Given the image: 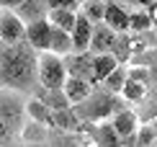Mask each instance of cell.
<instances>
[{
	"mask_svg": "<svg viewBox=\"0 0 157 147\" xmlns=\"http://www.w3.org/2000/svg\"><path fill=\"white\" fill-rule=\"evenodd\" d=\"M26 39V23L16 16V10L0 8V42H21Z\"/></svg>",
	"mask_w": 157,
	"mask_h": 147,
	"instance_id": "obj_6",
	"label": "cell"
},
{
	"mask_svg": "<svg viewBox=\"0 0 157 147\" xmlns=\"http://www.w3.org/2000/svg\"><path fill=\"white\" fill-rule=\"evenodd\" d=\"M129 101L121 96V93H111L101 85H95L93 93H90L85 101L75 103V111L82 121H103V119H111L119 109H124Z\"/></svg>",
	"mask_w": 157,
	"mask_h": 147,
	"instance_id": "obj_3",
	"label": "cell"
},
{
	"mask_svg": "<svg viewBox=\"0 0 157 147\" xmlns=\"http://www.w3.org/2000/svg\"><path fill=\"white\" fill-rule=\"evenodd\" d=\"M136 145L147 147V145H157V126L152 121H142L136 129Z\"/></svg>",
	"mask_w": 157,
	"mask_h": 147,
	"instance_id": "obj_27",
	"label": "cell"
},
{
	"mask_svg": "<svg viewBox=\"0 0 157 147\" xmlns=\"http://www.w3.org/2000/svg\"><path fill=\"white\" fill-rule=\"evenodd\" d=\"M119 36V31H113L106 21L93 23V39H90V52L93 54H101V52H111L113 49V42Z\"/></svg>",
	"mask_w": 157,
	"mask_h": 147,
	"instance_id": "obj_9",
	"label": "cell"
},
{
	"mask_svg": "<svg viewBox=\"0 0 157 147\" xmlns=\"http://www.w3.org/2000/svg\"><path fill=\"white\" fill-rule=\"evenodd\" d=\"M113 57L119 59L121 65H126L129 59H132V54H134V36L129 34V31H121L119 36H116V42H113Z\"/></svg>",
	"mask_w": 157,
	"mask_h": 147,
	"instance_id": "obj_21",
	"label": "cell"
},
{
	"mask_svg": "<svg viewBox=\"0 0 157 147\" xmlns=\"http://www.w3.org/2000/svg\"><path fill=\"white\" fill-rule=\"evenodd\" d=\"M36 96L41 98V101L47 103L52 111H59V109H67V106H72V101L67 98L64 88H39Z\"/></svg>",
	"mask_w": 157,
	"mask_h": 147,
	"instance_id": "obj_17",
	"label": "cell"
},
{
	"mask_svg": "<svg viewBox=\"0 0 157 147\" xmlns=\"http://www.w3.org/2000/svg\"><path fill=\"white\" fill-rule=\"evenodd\" d=\"M49 23L52 26H59L64 31H72L75 21H77V10L75 8H49Z\"/></svg>",
	"mask_w": 157,
	"mask_h": 147,
	"instance_id": "obj_20",
	"label": "cell"
},
{
	"mask_svg": "<svg viewBox=\"0 0 157 147\" xmlns=\"http://www.w3.org/2000/svg\"><path fill=\"white\" fill-rule=\"evenodd\" d=\"M149 70H152V88H155V85H157V59H155V65Z\"/></svg>",
	"mask_w": 157,
	"mask_h": 147,
	"instance_id": "obj_32",
	"label": "cell"
},
{
	"mask_svg": "<svg viewBox=\"0 0 157 147\" xmlns=\"http://www.w3.org/2000/svg\"><path fill=\"white\" fill-rule=\"evenodd\" d=\"M80 124H82V119L77 116L75 106H67V109L54 111V126H59V129H64V132H77V129H80Z\"/></svg>",
	"mask_w": 157,
	"mask_h": 147,
	"instance_id": "obj_22",
	"label": "cell"
},
{
	"mask_svg": "<svg viewBox=\"0 0 157 147\" xmlns=\"http://www.w3.org/2000/svg\"><path fill=\"white\" fill-rule=\"evenodd\" d=\"M26 93L13 88H0V145L21 139L26 121Z\"/></svg>",
	"mask_w": 157,
	"mask_h": 147,
	"instance_id": "obj_2",
	"label": "cell"
},
{
	"mask_svg": "<svg viewBox=\"0 0 157 147\" xmlns=\"http://www.w3.org/2000/svg\"><path fill=\"white\" fill-rule=\"evenodd\" d=\"M49 129L52 126L47 124H39V121H23V129H21V139L23 142H34V145H47L49 142Z\"/></svg>",
	"mask_w": 157,
	"mask_h": 147,
	"instance_id": "obj_16",
	"label": "cell"
},
{
	"mask_svg": "<svg viewBox=\"0 0 157 147\" xmlns=\"http://www.w3.org/2000/svg\"><path fill=\"white\" fill-rule=\"evenodd\" d=\"M67 80L64 57L57 52H39V85L41 88H62Z\"/></svg>",
	"mask_w": 157,
	"mask_h": 147,
	"instance_id": "obj_4",
	"label": "cell"
},
{
	"mask_svg": "<svg viewBox=\"0 0 157 147\" xmlns=\"http://www.w3.org/2000/svg\"><path fill=\"white\" fill-rule=\"evenodd\" d=\"M101 3H111V0H101Z\"/></svg>",
	"mask_w": 157,
	"mask_h": 147,
	"instance_id": "obj_33",
	"label": "cell"
},
{
	"mask_svg": "<svg viewBox=\"0 0 157 147\" xmlns=\"http://www.w3.org/2000/svg\"><path fill=\"white\" fill-rule=\"evenodd\" d=\"M49 36H52V23L49 18H39V21L26 23V39L29 44L39 52H47L49 49Z\"/></svg>",
	"mask_w": 157,
	"mask_h": 147,
	"instance_id": "obj_8",
	"label": "cell"
},
{
	"mask_svg": "<svg viewBox=\"0 0 157 147\" xmlns=\"http://www.w3.org/2000/svg\"><path fill=\"white\" fill-rule=\"evenodd\" d=\"M113 31H132V21H129V10H124L119 3H106V18H103Z\"/></svg>",
	"mask_w": 157,
	"mask_h": 147,
	"instance_id": "obj_15",
	"label": "cell"
},
{
	"mask_svg": "<svg viewBox=\"0 0 157 147\" xmlns=\"http://www.w3.org/2000/svg\"><path fill=\"white\" fill-rule=\"evenodd\" d=\"M26 116L34 119V121H39V124L54 126V111H52L39 96H29L26 98Z\"/></svg>",
	"mask_w": 157,
	"mask_h": 147,
	"instance_id": "obj_13",
	"label": "cell"
},
{
	"mask_svg": "<svg viewBox=\"0 0 157 147\" xmlns=\"http://www.w3.org/2000/svg\"><path fill=\"white\" fill-rule=\"evenodd\" d=\"M126 77H129V67H126V65H116V70H111L108 75L101 80V88H106L111 93H121Z\"/></svg>",
	"mask_w": 157,
	"mask_h": 147,
	"instance_id": "obj_23",
	"label": "cell"
},
{
	"mask_svg": "<svg viewBox=\"0 0 157 147\" xmlns=\"http://www.w3.org/2000/svg\"><path fill=\"white\" fill-rule=\"evenodd\" d=\"M23 0H0V8H8V10H16Z\"/></svg>",
	"mask_w": 157,
	"mask_h": 147,
	"instance_id": "obj_29",
	"label": "cell"
},
{
	"mask_svg": "<svg viewBox=\"0 0 157 147\" xmlns=\"http://www.w3.org/2000/svg\"><path fill=\"white\" fill-rule=\"evenodd\" d=\"M116 65H121V62L113 57V52L93 54V72H90V83H93V85H101V80L106 77L111 70H116Z\"/></svg>",
	"mask_w": 157,
	"mask_h": 147,
	"instance_id": "obj_14",
	"label": "cell"
},
{
	"mask_svg": "<svg viewBox=\"0 0 157 147\" xmlns=\"http://www.w3.org/2000/svg\"><path fill=\"white\" fill-rule=\"evenodd\" d=\"M64 93H67V98L72 101V106L75 103H80V101H85V98L93 93V88L95 85L90 83V80H85V77H77V75H67V80H64Z\"/></svg>",
	"mask_w": 157,
	"mask_h": 147,
	"instance_id": "obj_11",
	"label": "cell"
},
{
	"mask_svg": "<svg viewBox=\"0 0 157 147\" xmlns=\"http://www.w3.org/2000/svg\"><path fill=\"white\" fill-rule=\"evenodd\" d=\"M149 16H152V29H155V34H157V0L149 5Z\"/></svg>",
	"mask_w": 157,
	"mask_h": 147,
	"instance_id": "obj_30",
	"label": "cell"
},
{
	"mask_svg": "<svg viewBox=\"0 0 157 147\" xmlns=\"http://www.w3.org/2000/svg\"><path fill=\"white\" fill-rule=\"evenodd\" d=\"M129 21H132V31H149V29H152L149 8H134V10H129Z\"/></svg>",
	"mask_w": 157,
	"mask_h": 147,
	"instance_id": "obj_25",
	"label": "cell"
},
{
	"mask_svg": "<svg viewBox=\"0 0 157 147\" xmlns=\"http://www.w3.org/2000/svg\"><path fill=\"white\" fill-rule=\"evenodd\" d=\"M93 145H101V147L121 145V137H119V132L113 129V124L103 119V124H95V137H93Z\"/></svg>",
	"mask_w": 157,
	"mask_h": 147,
	"instance_id": "obj_24",
	"label": "cell"
},
{
	"mask_svg": "<svg viewBox=\"0 0 157 147\" xmlns=\"http://www.w3.org/2000/svg\"><path fill=\"white\" fill-rule=\"evenodd\" d=\"M72 34V52H85L90 49V39H93V21L82 13H77L75 29L70 31Z\"/></svg>",
	"mask_w": 157,
	"mask_h": 147,
	"instance_id": "obj_10",
	"label": "cell"
},
{
	"mask_svg": "<svg viewBox=\"0 0 157 147\" xmlns=\"http://www.w3.org/2000/svg\"><path fill=\"white\" fill-rule=\"evenodd\" d=\"M64 67H67V75H77L90 80V72H93V52H70L64 54Z\"/></svg>",
	"mask_w": 157,
	"mask_h": 147,
	"instance_id": "obj_7",
	"label": "cell"
},
{
	"mask_svg": "<svg viewBox=\"0 0 157 147\" xmlns=\"http://www.w3.org/2000/svg\"><path fill=\"white\" fill-rule=\"evenodd\" d=\"M49 52H57V54H70L72 52V34L70 31L59 29V26H52V36H49Z\"/></svg>",
	"mask_w": 157,
	"mask_h": 147,
	"instance_id": "obj_18",
	"label": "cell"
},
{
	"mask_svg": "<svg viewBox=\"0 0 157 147\" xmlns=\"http://www.w3.org/2000/svg\"><path fill=\"white\" fill-rule=\"evenodd\" d=\"M49 8H80L77 0H49Z\"/></svg>",
	"mask_w": 157,
	"mask_h": 147,
	"instance_id": "obj_28",
	"label": "cell"
},
{
	"mask_svg": "<svg viewBox=\"0 0 157 147\" xmlns=\"http://www.w3.org/2000/svg\"><path fill=\"white\" fill-rule=\"evenodd\" d=\"M0 88H13L26 96L39 93V49L21 42H0Z\"/></svg>",
	"mask_w": 157,
	"mask_h": 147,
	"instance_id": "obj_1",
	"label": "cell"
},
{
	"mask_svg": "<svg viewBox=\"0 0 157 147\" xmlns=\"http://www.w3.org/2000/svg\"><path fill=\"white\" fill-rule=\"evenodd\" d=\"M149 90H152V85L142 83V80H134V77H126V83H124V90H121V96L126 98L129 103H136V106H139V103L147 98V93H149Z\"/></svg>",
	"mask_w": 157,
	"mask_h": 147,
	"instance_id": "obj_19",
	"label": "cell"
},
{
	"mask_svg": "<svg viewBox=\"0 0 157 147\" xmlns=\"http://www.w3.org/2000/svg\"><path fill=\"white\" fill-rule=\"evenodd\" d=\"M16 16L21 18L23 23L47 18L49 16V0H23V3L16 8Z\"/></svg>",
	"mask_w": 157,
	"mask_h": 147,
	"instance_id": "obj_12",
	"label": "cell"
},
{
	"mask_svg": "<svg viewBox=\"0 0 157 147\" xmlns=\"http://www.w3.org/2000/svg\"><path fill=\"white\" fill-rule=\"evenodd\" d=\"M80 13L88 16L93 23H101L103 18H106V3H101V0H85L80 5Z\"/></svg>",
	"mask_w": 157,
	"mask_h": 147,
	"instance_id": "obj_26",
	"label": "cell"
},
{
	"mask_svg": "<svg viewBox=\"0 0 157 147\" xmlns=\"http://www.w3.org/2000/svg\"><path fill=\"white\" fill-rule=\"evenodd\" d=\"M129 3H132L134 8H149V5H152L155 0H129Z\"/></svg>",
	"mask_w": 157,
	"mask_h": 147,
	"instance_id": "obj_31",
	"label": "cell"
},
{
	"mask_svg": "<svg viewBox=\"0 0 157 147\" xmlns=\"http://www.w3.org/2000/svg\"><path fill=\"white\" fill-rule=\"evenodd\" d=\"M77 3H80V5H82V3H85V0H77Z\"/></svg>",
	"mask_w": 157,
	"mask_h": 147,
	"instance_id": "obj_34",
	"label": "cell"
},
{
	"mask_svg": "<svg viewBox=\"0 0 157 147\" xmlns=\"http://www.w3.org/2000/svg\"><path fill=\"white\" fill-rule=\"evenodd\" d=\"M111 124H113V129L119 132L121 137V145H136V129H139V113L134 109H129V106H124L119 109L111 116Z\"/></svg>",
	"mask_w": 157,
	"mask_h": 147,
	"instance_id": "obj_5",
	"label": "cell"
}]
</instances>
